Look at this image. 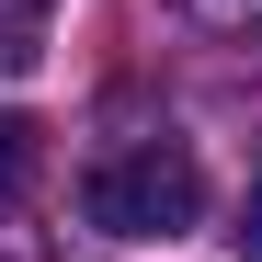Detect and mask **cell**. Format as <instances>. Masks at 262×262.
I'll return each mask as SVG.
<instances>
[{
  "label": "cell",
  "instance_id": "obj_1",
  "mask_svg": "<svg viewBox=\"0 0 262 262\" xmlns=\"http://www.w3.org/2000/svg\"><path fill=\"white\" fill-rule=\"evenodd\" d=\"M80 216H92L103 239H183L205 216V171H194V148H171V137L114 148V160H92V183H80Z\"/></svg>",
  "mask_w": 262,
  "mask_h": 262
},
{
  "label": "cell",
  "instance_id": "obj_4",
  "mask_svg": "<svg viewBox=\"0 0 262 262\" xmlns=\"http://www.w3.org/2000/svg\"><path fill=\"white\" fill-rule=\"evenodd\" d=\"M228 239H239V262H262V171H251V194H239V228H228Z\"/></svg>",
  "mask_w": 262,
  "mask_h": 262
},
{
  "label": "cell",
  "instance_id": "obj_5",
  "mask_svg": "<svg viewBox=\"0 0 262 262\" xmlns=\"http://www.w3.org/2000/svg\"><path fill=\"white\" fill-rule=\"evenodd\" d=\"M12 12H34V0H0V23H12Z\"/></svg>",
  "mask_w": 262,
  "mask_h": 262
},
{
  "label": "cell",
  "instance_id": "obj_3",
  "mask_svg": "<svg viewBox=\"0 0 262 262\" xmlns=\"http://www.w3.org/2000/svg\"><path fill=\"white\" fill-rule=\"evenodd\" d=\"M205 34H262V0H183Z\"/></svg>",
  "mask_w": 262,
  "mask_h": 262
},
{
  "label": "cell",
  "instance_id": "obj_2",
  "mask_svg": "<svg viewBox=\"0 0 262 262\" xmlns=\"http://www.w3.org/2000/svg\"><path fill=\"white\" fill-rule=\"evenodd\" d=\"M23 183H34V125H23V114H0V216L23 205Z\"/></svg>",
  "mask_w": 262,
  "mask_h": 262
}]
</instances>
